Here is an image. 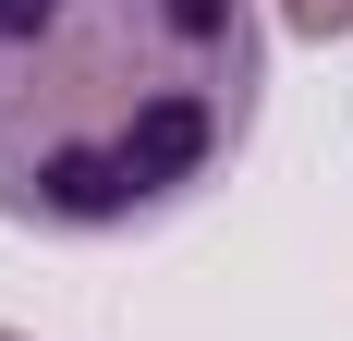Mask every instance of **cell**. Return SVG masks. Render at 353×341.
<instances>
[{
    "label": "cell",
    "instance_id": "6da1fadb",
    "mask_svg": "<svg viewBox=\"0 0 353 341\" xmlns=\"http://www.w3.org/2000/svg\"><path fill=\"white\" fill-rule=\"evenodd\" d=\"M256 0H0V220L146 232L256 135Z\"/></svg>",
    "mask_w": 353,
    "mask_h": 341
},
{
    "label": "cell",
    "instance_id": "7a4b0ae2",
    "mask_svg": "<svg viewBox=\"0 0 353 341\" xmlns=\"http://www.w3.org/2000/svg\"><path fill=\"white\" fill-rule=\"evenodd\" d=\"M281 25L317 37V49H341V37H353V0H281Z\"/></svg>",
    "mask_w": 353,
    "mask_h": 341
},
{
    "label": "cell",
    "instance_id": "3957f363",
    "mask_svg": "<svg viewBox=\"0 0 353 341\" xmlns=\"http://www.w3.org/2000/svg\"><path fill=\"white\" fill-rule=\"evenodd\" d=\"M0 341H25V329H0Z\"/></svg>",
    "mask_w": 353,
    "mask_h": 341
}]
</instances>
